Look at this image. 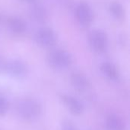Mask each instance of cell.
Returning a JSON list of instances; mask_svg holds the SVG:
<instances>
[{"instance_id": "6da1fadb", "label": "cell", "mask_w": 130, "mask_h": 130, "mask_svg": "<svg viewBox=\"0 0 130 130\" xmlns=\"http://www.w3.org/2000/svg\"><path fill=\"white\" fill-rule=\"evenodd\" d=\"M41 106L36 100L24 98L19 100L16 105V112L23 120L30 121L37 119L41 113Z\"/></svg>"}, {"instance_id": "7a4b0ae2", "label": "cell", "mask_w": 130, "mask_h": 130, "mask_svg": "<svg viewBox=\"0 0 130 130\" xmlns=\"http://www.w3.org/2000/svg\"><path fill=\"white\" fill-rule=\"evenodd\" d=\"M74 15L77 22L82 27H88L94 18V10L91 5L86 1H79L74 8Z\"/></svg>"}, {"instance_id": "3957f363", "label": "cell", "mask_w": 130, "mask_h": 130, "mask_svg": "<svg viewBox=\"0 0 130 130\" xmlns=\"http://www.w3.org/2000/svg\"><path fill=\"white\" fill-rule=\"evenodd\" d=\"M72 62L71 54L63 49H55L48 55V63L55 70H62L68 68Z\"/></svg>"}, {"instance_id": "277c9868", "label": "cell", "mask_w": 130, "mask_h": 130, "mask_svg": "<svg viewBox=\"0 0 130 130\" xmlns=\"http://www.w3.org/2000/svg\"><path fill=\"white\" fill-rule=\"evenodd\" d=\"M34 38L39 46L44 48H50L56 44L57 41V34L53 28L47 26H43L36 30Z\"/></svg>"}, {"instance_id": "5b68a950", "label": "cell", "mask_w": 130, "mask_h": 130, "mask_svg": "<svg viewBox=\"0 0 130 130\" xmlns=\"http://www.w3.org/2000/svg\"><path fill=\"white\" fill-rule=\"evenodd\" d=\"M88 43L91 48L98 53L105 51L108 45V37L102 29H94L88 34Z\"/></svg>"}, {"instance_id": "8992f818", "label": "cell", "mask_w": 130, "mask_h": 130, "mask_svg": "<svg viewBox=\"0 0 130 130\" xmlns=\"http://www.w3.org/2000/svg\"><path fill=\"white\" fill-rule=\"evenodd\" d=\"M3 69L11 77L17 79L24 77L27 74V65L18 59H11L4 64Z\"/></svg>"}, {"instance_id": "52a82bcc", "label": "cell", "mask_w": 130, "mask_h": 130, "mask_svg": "<svg viewBox=\"0 0 130 130\" xmlns=\"http://www.w3.org/2000/svg\"><path fill=\"white\" fill-rule=\"evenodd\" d=\"M7 28L11 33L14 35H21L27 29V25L25 20L18 15H11L6 19Z\"/></svg>"}, {"instance_id": "ba28073f", "label": "cell", "mask_w": 130, "mask_h": 130, "mask_svg": "<svg viewBox=\"0 0 130 130\" xmlns=\"http://www.w3.org/2000/svg\"><path fill=\"white\" fill-rule=\"evenodd\" d=\"M30 18L37 22H44L49 17V11L46 7L41 2H35L30 4L29 8Z\"/></svg>"}, {"instance_id": "9c48e42d", "label": "cell", "mask_w": 130, "mask_h": 130, "mask_svg": "<svg viewBox=\"0 0 130 130\" xmlns=\"http://www.w3.org/2000/svg\"><path fill=\"white\" fill-rule=\"evenodd\" d=\"M62 100L71 113L74 115H80L83 113L84 106L76 97L72 95L64 94L62 96Z\"/></svg>"}, {"instance_id": "30bf717a", "label": "cell", "mask_w": 130, "mask_h": 130, "mask_svg": "<svg viewBox=\"0 0 130 130\" xmlns=\"http://www.w3.org/2000/svg\"><path fill=\"white\" fill-rule=\"evenodd\" d=\"M70 80L72 87L78 92H85L90 87L89 80L82 73H72L70 77Z\"/></svg>"}, {"instance_id": "8fae6325", "label": "cell", "mask_w": 130, "mask_h": 130, "mask_svg": "<svg viewBox=\"0 0 130 130\" xmlns=\"http://www.w3.org/2000/svg\"><path fill=\"white\" fill-rule=\"evenodd\" d=\"M101 70L104 76L110 80L117 81L119 79V72L117 67L109 61H105L101 64Z\"/></svg>"}, {"instance_id": "7c38bea8", "label": "cell", "mask_w": 130, "mask_h": 130, "mask_svg": "<svg viewBox=\"0 0 130 130\" xmlns=\"http://www.w3.org/2000/svg\"><path fill=\"white\" fill-rule=\"evenodd\" d=\"M107 130H127L124 121L117 115H110L106 120Z\"/></svg>"}, {"instance_id": "4fadbf2b", "label": "cell", "mask_w": 130, "mask_h": 130, "mask_svg": "<svg viewBox=\"0 0 130 130\" xmlns=\"http://www.w3.org/2000/svg\"><path fill=\"white\" fill-rule=\"evenodd\" d=\"M108 11L110 15L117 20L123 19L126 15V11L123 5L118 0H113L109 3Z\"/></svg>"}, {"instance_id": "5bb4252c", "label": "cell", "mask_w": 130, "mask_h": 130, "mask_svg": "<svg viewBox=\"0 0 130 130\" xmlns=\"http://www.w3.org/2000/svg\"><path fill=\"white\" fill-rule=\"evenodd\" d=\"M8 110V102L5 97L0 94V116H4Z\"/></svg>"}, {"instance_id": "9a60e30c", "label": "cell", "mask_w": 130, "mask_h": 130, "mask_svg": "<svg viewBox=\"0 0 130 130\" xmlns=\"http://www.w3.org/2000/svg\"><path fill=\"white\" fill-rule=\"evenodd\" d=\"M62 130H78V129L71 121L66 120L62 123Z\"/></svg>"}, {"instance_id": "2e32d148", "label": "cell", "mask_w": 130, "mask_h": 130, "mask_svg": "<svg viewBox=\"0 0 130 130\" xmlns=\"http://www.w3.org/2000/svg\"><path fill=\"white\" fill-rule=\"evenodd\" d=\"M21 1L25 2H28V3H30V4L34 3V2H37V0H21Z\"/></svg>"}, {"instance_id": "e0dca14e", "label": "cell", "mask_w": 130, "mask_h": 130, "mask_svg": "<svg viewBox=\"0 0 130 130\" xmlns=\"http://www.w3.org/2000/svg\"><path fill=\"white\" fill-rule=\"evenodd\" d=\"M3 19H4V15H3L2 11L0 10V22H2L3 21Z\"/></svg>"}, {"instance_id": "ac0fdd59", "label": "cell", "mask_w": 130, "mask_h": 130, "mask_svg": "<svg viewBox=\"0 0 130 130\" xmlns=\"http://www.w3.org/2000/svg\"><path fill=\"white\" fill-rule=\"evenodd\" d=\"M4 64H5V63H3V61H2V59L0 58V70L3 69V67H4Z\"/></svg>"}, {"instance_id": "d6986e66", "label": "cell", "mask_w": 130, "mask_h": 130, "mask_svg": "<svg viewBox=\"0 0 130 130\" xmlns=\"http://www.w3.org/2000/svg\"><path fill=\"white\" fill-rule=\"evenodd\" d=\"M59 2H62V3H64V4H66L67 3V2L69 1V0H59Z\"/></svg>"}]
</instances>
